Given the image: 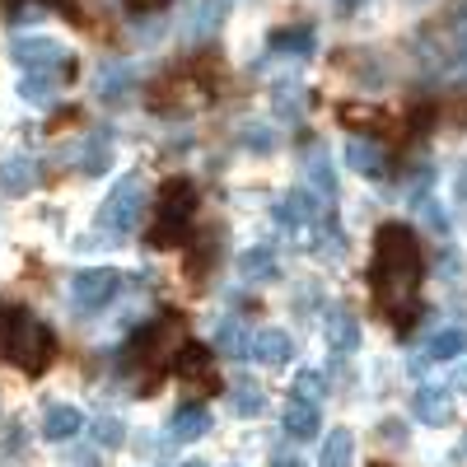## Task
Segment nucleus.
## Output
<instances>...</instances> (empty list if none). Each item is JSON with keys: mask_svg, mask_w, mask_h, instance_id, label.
I'll list each match as a JSON object with an SVG mask.
<instances>
[{"mask_svg": "<svg viewBox=\"0 0 467 467\" xmlns=\"http://www.w3.org/2000/svg\"><path fill=\"white\" fill-rule=\"evenodd\" d=\"M369 285H374V304L379 314L407 327L416 318V290H420V244L416 229L402 220H388L374 234V266H369Z\"/></svg>", "mask_w": 467, "mask_h": 467, "instance_id": "f257e3e1", "label": "nucleus"}, {"mask_svg": "<svg viewBox=\"0 0 467 467\" xmlns=\"http://www.w3.org/2000/svg\"><path fill=\"white\" fill-rule=\"evenodd\" d=\"M57 356V337L19 304H0V360L19 365L24 374H43Z\"/></svg>", "mask_w": 467, "mask_h": 467, "instance_id": "f03ea898", "label": "nucleus"}, {"mask_svg": "<svg viewBox=\"0 0 467 467\" xmlns=\"http://www.w3.org/2000/svg\"><path fill=\"white\" fill-rule=\"evenodd\" d=\"M182 341H187L182 314H164V318H154V323L127 346V365L140 369V388H150V383L164 379V369L173 365V356H178Z\"/></svg>", "mask_w": 467, "mask_h": 467, "instance_id": "7ed1b4c3", "label": "nucleus"}, {"mask_svg": "<svg viewBox=\"0 0 467 467\" xmlns=\"http://www.w3.org/2000/svg\"><path fill=\"white\" fill-rule=\"evenodd\" d=\"M192 215H197V187L187 178H169L160 187V202H154V224L145 234L150 248H178L192 234Z\"/></svg>", "mask_w": 467, "mask_h": 467, "instance_id": "20e7f679", "label": "nucleus"}, {"mask_svg": "<svg viewBox=\"0 0 467 467\" xmlns=\"http://www.w3.org/2000/svg\"><path fill=\"white\" fill-rule=\"evenodd\" d=\"M140 215H145V182L136 173L117 178V187L108 192V202L99 211V229L108 234V239H127V234L140 224Z\"/></svg>", "mask_w": 467, "mask_h": 467, "instance_id": "39448f33", "label": "nucleus"}, {"mask_svg": "<svg viewBox=\"0 0 467 467\" xmlns=\"http://www.w3.org/2000/svg\"><path fill=\"white\" fill-rule=\"evenodd\" d=\"M10 61L24 75H70V52L57 43V37H15L10 43Z\"/></svg>", "mask_w": 467, "mask_h": 467, "instance_id": "423d86ee", "label": "nucleus"}, {"mask_svg": "<svg viewBox=\"0 0 467 467\" xmlns=\"http://www.w3.org/2000/svg\"><path fill=\"white\" fill-rule=\"evenodd\" d=\"M327 215H332L327 202L314 197L308 187H295V192H285V197L276 202V224L281 229H295V234H314Z\"/></svg>", "mask_w": 467, "mask_h": 467, "instance_id": "0eeeda50", "label": "nucleus"}, {"mask_svg": "<svg viewBox=\"0 0 467 467\" xmlns=\"http://www.w3.org/2000/svg\"><path fill=\"white\" fill-rule=\"evenodd\" d=\"M122 271H112V266H89V271H80V276L70 281V299L80 304V308H103V304H112L117 295H122Z\"/></svg>", "mask_w": 467, "mask_h": 467, "instance_id": "6e6552de", "label": "nucleus"}, {"mask_svg": "<svg viewBox=\"0 0 467 467\" xmlns=\"http://www.w3.org/2000/svg\"><path fill=\"white\" fill-rule=\"evenodd\" d=\"M197 94H202V85L192 80V75H169V80H160V85L150 89V108L178 117V112H192V108L202 103Z\"/></svg>", "mask_w": 467, "mask_h": 467, "instance_id": "1a4fd4ad", "label": "nucleus"}, {"mask_svg": "<svg viewBox=\"0 0 467 467\" xmlns=\"http://www.w3.org/2000/svg\"><path fill=\"white\" fill-rule=\"evenodd\" d=\"M248 356H253L257 365H266V369H281V365H290V356H295V341H290V332H281V327H262V332L248 337Z\"/></svg>", "mask_w": 467, "mask_h": 467, "instance_id": "9d476101", "label": "nucleus"}, {"mask_svg": "<svg viewBox=\"0 0 467 467\" xmlns=\"http://www.w3.org/2000/svg\"><path fill=\"white\" fill-rule=\"evenodd\" d=\"M75 169L89 173V178H99V173L112 169V136H108V127H94L80 140V150H75Z\"/></svg>", "mask_w": 467, "mask_h": 467, "instance_id": "9b49d317", "label": "nucleus"}, {"mask_svg": "<svg viewBox=\"0 0 467 467\" xmlns=\"http://www.w3.org/2000/svg\"><path fill=\"white\" fill-rule=\"evenodd\" d=\"M173 365H178V374H182L187 383L197 379L202 388H211V393L220 388L215 365H211V350H206V346H197V341H182V346H178V356H173Z\"/></svg>", "mask_w": 467, "mask_h": 467, "instance_id": "f8f14e48", "label": "nucleus"}, {"mask_svg": "<svg viewBox=\"0 0 467 467\" xmlns=\"http://www.w3.org/2000/svg\"><path fill=\"white\" fill-rule=\"evenodd\" d=\"M411 411H416V420H425V425H449V420H453L449 388H435V383L416 388V393H411Z\"/></svg>", "mask_w": 467, "mask_h": 467, "instance_id": "ddd939ff", "label": "nucleus"}, {"mask_svg": "<svg viewBox=\"0 0 467 467\" xmlns=\"http://www.w3.org/2000/svg\"><path fill=\"white\" fill-rule=\"evenodd\" d=\"M33 187H37V164L28 154H5L0 160V192L5 197H28Z\"/></svg>", "mask_w": 467, "mask_h": 467, "instance_id": "4468645a", "label": "nucleus"}, {"mask_svg": "<svg viewBox=\"0 0 467 467\" xmlns=\"http://www.w3.org/2000/svg\"><path fill=\"white\" fill-rule=\"evenodd\" d=\"M304 178H308V192H314V197H323V202L337 197V173H332L327 145H308V169H304Z\"/></svg>", "mask_w": 467, "mask_h": 467, "instance_id": "2eb2a0df", "label": "nucleus"}, {"mask_svg": "<svg viewBox=\"0 0 467 467\" xmlns=\"http://www.w3.org/2000/svg\"><path fill=\"white\" fill-rule=\"evenodd\" d=\"M211 431V411L206 407H178L169 420V444H192Z\"/></svg>", "mask_w": 467, "mask_h": 467, "instance_id": "dca6fc26", "label": "nucleus"}, {"mask_svg": "<svg viewBox=\"0 0 467 467\" xmlns=\"http://www.w3.org/2000/svg\"><path fill=\"white\" fill-rule=\"evenodd\" d=\"M346 164L360 178H388V154L374 140H346Z\"/></svg>", "mask_w": 467, "mask_h": 467, "instance_id": "f3484780", "label": "nucleus"}, {"mask_svg": "<svg viewBox=\"0 0 467 467\" xmlns=\"http://www.w3.org/2000/svg\"><path fill=\"white\" fill-rule=\"evenodd\" d=\"M327 341L337 356H350V350L360 346V318L350 314V308H332L327 314Z\"/></svg>", "mask_w": 467, "mask_h": 467, "instance_id": "a211bd4d", "label": "nucleus"}, {"mask_svg": "<svg viewBox=\"0 0 467 467\" xmlns=\"http://www.w3.org/2000/svg\"><path fill=\"white\" fill-rule=\"evenodd\" d=\"M131 85H136V70H131L127 61H108V66L99 70V99H103V103H122V99L131 94Z\"/></svg>", "mask_w": 467, "mask_h": 467, "instance_id": "6ab92c4d", "label": "nucleus"}, {"mask_svg": "<svg viewBox=\"0 0 467 467\" xmlns=\"http://www.w3.org/2000/svg\"><path fill=\"white\" fill-rule=\"evenodd\" d=\"M80 431H85V411H80V407H52V411L43 416V440H52V444L75 440Z\"/></svg>", "mask_w": 467, "mask_h": 467, "instance_id": "aec40b11", "label": "nucleus"}, {"mask_svg": "<svg viewBox=\"0 0 467 467\" xmlns=\"http://www.w3.org/2000/svg\"><path fill=\"white\" fill-rule=\"evenodd\" d=\"M458 356H467V327H444V332H435L431 337V346H425V365H444V360H458Z\"/></svg>", "mask_w": 467, "mask_h": 467, "instance_id": "412c9836", "label": "nucleus"}, {"mask_svg": "<svg viewBox=\"0 0 467 467\" xmlns=\"http://www.w3.org/2000/svg\"><path fill=\"white\" fill-rule=\"evenodd\" d=\"M281 425H285V435H290V440H314L323 420H318V407H314V402H285Z\"/></svg>", "mask_w": 467, "mask_h": 467, "instance_id": "4be33fe9", "label": "nucleus"}, {"mask_svg": "<svg viewBox=\"0 0 467 467\" xmlns=\"http://www.w3.org/2000/svg\"><path fill=\"white\" fill-rule=\"evenodd\" d=\"M314 43H318V37H314V28H308V24L276 28V33L266 37V47H271V52H290V57H308V52H314Z\"/></svg>", "mask_w": 467, "mask_h": 467, "instance_id": "5701e85b", "label": "nucleus"}, {"mask_svg": "<svg viewBox=\"0 0 467 467\" xmlns=\"http://www.w3.org/2000/svg\"><path fill=\"white\" fill-rule=\"evenodd\" d=\"M266 407V393L253 383V379H234L229 383V411L234 416H257Z\"/></svg>", "mask_w": 467, "mask_h": 467, "instance_id": "b1692460", "label": "nucleus"}, {"mask_svg": "<svg viewBox=\"0 0 467 467\" xmlns=\"http://www.w3.org/2000/svg\"><path fill=\"white\" fill-rule=\"evenodd\" d=\"M239 276H244V281H253V285L276 281V276H281V262L271 257L266 248H253V253H244V257H239Z\"/></svg>", "mask_w": 467, "mask_h": 467, "instance_id": "393cba45", "label": "nucleus"}, {"mask_svg": "<svg viewBox=\"0 0 467 467\" xmlns=\"http://www.w3.org/2000/svg\"><path fill=\"white\" fill-rule=\"evenodd\" d=\"M215 346H220V356L244 360V356H248V332H244V323H239V318H224L220 332H215Z\"/></svg>", "mask_w": 467, "mask_h": 467, "instance_id": "a878e982", "label": "nucleus"}, {"mask_svg": "<svg viewBox=\"0 0 467 467\" xmlns=\"http://www.w3.org/2000/svg\"><path fill=\"white\" fill-rule=\"evenodd\" d=\"M19 99L33 103V108H52L57 103V80H52V75H24V80H19Z\"/></svg>", "mask_w": 467, "mask_h": 467, "instance_id": "bb28decb", "label": "nucleus"}, {"mask_svg": "<svg viewBox=\"0 0 467 467\" xmlns=\"http://www.w3.org/2000/svg\"><path fill=\"white\" fill-rule=\"evenodd\" d=\"M350 458H356V435H350V431H332L327 444H323V462L318 467H350Z\"/></svg>", "mask_w": 467, "mask_h": 467, "instance_id": "cd10ccee", "label": "nucleus"}, {"mask_svg": "<svg viewBox=\"0 0 467 467\" xmlns=\"http://www.w3.org/2000/svg\"><path fill=\"white\" fill-rule=\"evenodd\" d=\"M215 257H220V229H211L206 239L197 244V257H187V276H192V281H202L206 271L215 266Z\"/></svg>", "mask_w": 467, "mask_h": 467, "instance_id": "c85d7f7f", "label": "nucleus"}, {"mask_svg": "<svg viewBox=\"0 0 467 467\" xmlns=\"http://www.w3.org/2000/svg\"><path fill=\"white\" fill-rule=\"evenodd\" d=\"M323 393H327V374H323V369H304V374L295 379V402H314V407H318Z\"/></svg>", "mask_w": 467, "mask_h": 467, "instance_id": "c756f323", "label": "nucleus"}, {"mask_svg": "<svg viewBox=\"0 0 467 467\" xmlns=\"http://www.w3.org/2000/svg\"><path fill=\"white\" fill-rule=\"evenodd\" d=\"M94 440H99L103 449H117V444L127 440V425H122V420H112V416H103V420L94 425Z\"/></svg>", "mask_w": 467, "mask_h": 467, "instance_id": "7c9ffc66", "label": "nucleus"}, {"mask_svg": "<svg viewBox=\"0 0 467 467\" xmlns=\"http://www.w3.org/2000/svg\"><path fill=\"white\" fill-rule=\"evenodd\" d=\"M379 435H383V444H393V449H402V444H407V425H402L398 416H388V420L379 425Z\"/></svg>", "mask_w": 467, "mask_h": 467, "instance_id": "2f4dec72", "label": "nucleus"}, {"mask_svg": "<svg viewBox=\"0 0 467 467\" xmlns=\"http://www.w3.org/2000/svg\"><path fill=\"white\" fill-rule=\"evenodd\" d=\"M253 150H271V145H276V136H271L266 127H248V136H244Z\"/></svg>", "mask_w": 467, "mask_h": 467, "instance_id": "473e14b6", "label": "nucleus"}, {"mask_svg": "<svg viewBox=\"0 0 467 467\" xmlns=\"http://www.w3.org/2000/svg\"><path fill=\"white\" fill-rule=\"evenodd\" d=\"M453 197H458V202H462V206H467V169H462V173H458V178H453Z\"/></svg>", "mask_w": 467, "mask_h": 467, "instance_id": "72a5a7b5", "label": "nucleus"}, {"mask_svg": "<svg viewBox=\"0 0 467 467\" xmlns=\"http://www.w3.org/2000/svg\"><path fill=\"white\" fill-rule=\"evenodd\" d=\"M271 467H304V458H295V453H276V458H271Z\"/></svg>", "mask_w": 467, "mask_h": 467, "instance_id": "f704fd0d", "label": "nucleus"}, {"mask_svg": "<svg viewBox=\"0 0 467 467\" xmlns=\"http://www.w3.org/2000/svg\"><path fill=\"white\" fill-rule=\"evenodd\" d=\"M122 5H127L131 15H140V10H154V5H160V0H122Z\"/></svg>", "mask_w": 467, "mask_h": 467, "instance_id": "c9c22d12", "label": "nucleus"}, {"mask_svg": "<svg viewBox=\"0 0 467 467\" xmlns=\"http://www.w3.org/2000/svg\"><path fill=\"white\" fill-rule=\"evenodd\" d=\"M453 383L462 388V393H467V365H458V374H453Z\"/></svg>", "mask_w": 467, "mask_h": 467, "instance_id": "e433bc0d", "label": "nucleus"}, {"mask_svg": "<svg viewBox=\"0 0 467 467\" xmlns=\"http://www.w3.org/2000/svg\"><path fill=\"white\" fill-rule=\"evenodd\" d=\"M37 5H57V10H70L75 0H37Z\"/></svg>", "mask_w": 467, "mask_h": 467, "instance_id": "4c0bfd02", "label": "nucleus"}, {"mask_svg": "<svg viewBox=\"0 0 467 467\" xmlns=\"http://www.w3.org/2000/svg\"><path fill=\"white\" fill-rule=\"evenodd\" d=\"M356 5H360V0H337V10H341V15H350Z\"/></svg>", "mask_w": 467, "mask_h": 467, "instance_id": "58836bf2", "label": "nucleus"}, {"mask_svg": "<svg viewBox=\"0 0 467 467\" xmlns=\"http://www.w3.org/2000/svg\"><path fill=\"white\" fill-rule=\"evenodd\" d=\"M178 467H206V462H178Z\"/></svg>", "mask_w": 467, "mask_h": 467, "instance_id": "ea45409f", "label": "nucleus"}, {"mask_svg": "<svg viewBox=\"0 0 467 467\" xmlns=\"http://www.w3.org/2000/svg\"><path fill=\"white\" fill-rule=\"evenodd\" d=\"M462 453H467V440H462Z\"/></svg>", "mask_w": 467, "mask_h": 467, "instance_id": "a19ab883", "label": "nucleus"}, {"mask_svg": "<svg viewBox=\"0 0 467 467\" xmlns=\"http://www.w3.org/2000/svg\"><path fill=\"white\" fill-rule=\"evenodd\" d=\"M416 5H425V0H416Z\"/></svg>", "mask_w": 467, "mask_h": 467, "instance_id": "79ce46f5", "label": "nucleus"}]
</instances>
